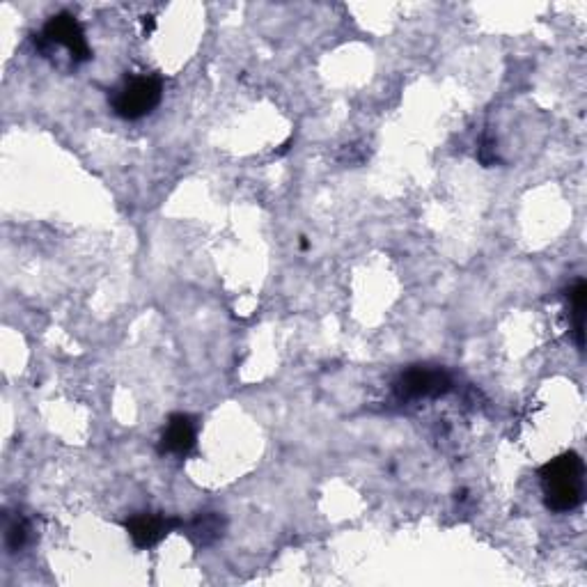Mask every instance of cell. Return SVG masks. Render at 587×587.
<instances>
[{"label":"cell","instance_id":"cell-7","mask_svg":"<svg viewBox=\"0 0 587 587\" xmlns=\"http://www.w3.org/2000/svg\"><path fill=\"white\" fill-rule=\"evenodd\" d=\"M186 530H189V537L193 539L195 544L198 546H209L214 544L218 537L223 535L225 530V521L221 514L216 512H205V514H198L195 519L186 526Z\"/></svg>","mask_w":587,"mask_h":587},{"label":"cell","instance_id":"cell-6","mask_svg":"<svg viewBox=\"0 0 587 587\" xmlns=\"http://www.w3.org/2000/svg\"><path fill=\"white\" fill-rule=\"evenodd\" d=\"M195 445V420L186 413H175L168 418V425L161 434L159 450L161 455L184 457L189 455Z\"/></svg>","mask_w":587,"mask_h":587},{"label":"cell","instance_id":"cell-1","mask_svg":"<svg viewBox=\"0 0 587 587\" xmlns=\"http://www.w3.org/2000/svg\"><path fill=\"white\" fill-rule=\"evenodd\" d=\"M542 477L544 500L551 512L565 514L576 510L585 498V464L576 452L551 459L539 468Z\"/></svg>","mask_w":587,"mask_h":587},{"label":"cell","instance_id":"cell-9","mask_svg":"<svg viewBox=\"0 0 587 587\" xmlns=\"http://www.w3.org/2000/svg\"><path fill=\"white\" fill-rule=\"evenodd\" d=\"M28 539V523L21 519V516H17L10 526H7V532H5V544L7 549H10L12 553H17L23 544H26Z\"/></svg>","mask_w":587,"mask_h":587},{"label":"cell","instance_id":"cell-4","mask_svg":"<svg viewBox=\"0 0 587 587\" xmlns=\"http://www.w3.org/2000/svg\"><path fill=\"white\" fill-rule=\"evenodd\" d=\"M452 388L450 374L441 367L413 365L397 379V395L404 399H422V397H441Z\"/></svg>","mask_w":587,"mask_h":587},{"label":"cell","instance_id":"cell-2","mask_svg":"<svg viewBox=\"0 0 587 587\" xmlns=\"http://www.w3.org/2000/svg\"><path fill=\"white\" fill-rule=\"evenodd\" d=\"M163 97V83L159 76L143 74L129 78L122 88L115 90L111 99L113 111L122 120H140V117L150 115L156 106L161 104Z\"/></svg>","mask_w":587,"mask_h":587},{"label":"cell","instance_id":"cell-5","mask_svg":"<svg viewBox=\"0 0 587 587\" xmlns=\"http://www.w3.org/2000/svg\"><path fill=\"white\" fill-rule=\"evenodd\" d=\"M177 526H179L177 519H168V516L147 514V512L131 516V519L127 521L129 537L133 539V544H136L138 549H150V546L159 544L161 539Z\"/></svg>","mask_w":587,"mask_h":587},{"label":"cell","instance_id":"cell-8","mask_svg":"<svg viewBox=\"0 0 587 587\" xmlns=\"http://www.w3.org/2000/svg\"><path fill=\"white\" fill-rule=\"evenodd\" d=\"M569 301H571V317H574L576 344L583 349V344H585V303H587L585 280H576V285L569 289Z\"/></svg>","mask_w":587,"mask_h":587},{"label":"cell","instance_id":"cell-3","mask_svg":"<svg viewBox=\"0 0 587 587\" xmlns=\"http://www.w3.org/2000/svg\"><path fill=\"white\" fill-rule=\"evenodd\" d=\"M65 49L69 53V58L74 62H85L92 58V51L88 46V39H85V33L72 14L62 12L56 14L46 21V26L39 35V49L42 51H51V49Z\"/></svg>","mask_w":587,"mask_h":587}]
</instances>
